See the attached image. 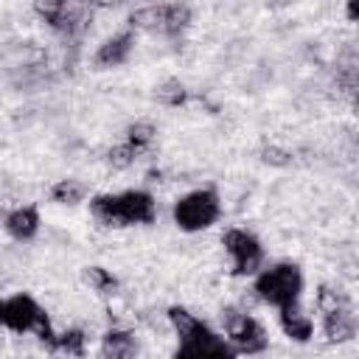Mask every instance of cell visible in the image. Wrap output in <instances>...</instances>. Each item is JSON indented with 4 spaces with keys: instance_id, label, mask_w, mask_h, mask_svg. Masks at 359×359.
I'll return each instance as SVG.
<instances>
[{
    "instance_id": "obj_1",
    "label": "cell",
    "mask_w": 359,
    "mask_h": 359,
    "mask_svg": "<svg viewBox=\"0 0 359 359\" xmlns=\"http://www.w3.org/2000/svg\"><path fill=\"white\" fill-rule=\"evenodd\" d=\"M90 210L107 227H129V224H151L157 216V202L149 191H121V194L93 196Z\"/></svg>"
},
{
    "instance_id": "obj_2",
    "label": "cell",
    "mask_w": 359,
    "mask_h": 359,
    "mask_svg": "<svg viewBox=\"0 0 359 359\" xmlns=\"http://www.w3.org/2000/svg\"><path fill=\"white\" fill-rule=\"evenodd\" d=\"M255 292L264 303L275 306L278 311L300 306V292H303V272L292 261H280L255 278Z\"/></svg>"
},
{
    "instance_id": "obj_3",
    "label": "cell",
    "mask_w": 359,
    "mask_h": 359,
    "mask_svg": "<svg viewBox=\"0 0 359 359\" xmlns=\"http://www.w3.org/2000/svg\"><path fill=\"white\" fill-rule=\"evenodd\" d=\"M0 320L8 331L14 334H25V331H34L39 337L42 345H53L56 342V334L50 331V320L45 314V309L25 292L20 294H11L3 300V309H0Z\"/></svg>"
},
{
    "instance_id": "obj_4",
    "label": "cell",
    "mask_w": 359,
    "mask_h": 359,
    "mask_svg": "<svg viewBox=\"0 0 359 359\" xmlns=\"http://www.w3.org/2000/svg\"><path fill=\"white\" fill-rule=\"evenodd\" d=\"M219 213H222V205H219L216 191L213 188H199V191H191L182 199H177L174 224L185 233H199V230H208L210 224H216Z\"/></svg>"
},
{
    "instance_id": "obj_5",
    "label": "cell",
    "mask_w": 359,
    "mask_h": 359,
    "mask_svg": "<svg viewBox=\"0 0 359 359\" xmlns=\"http://www.w3.org/2000/svg\"><path fill=\"white\" fill-rule=\"evenodd\" d=\"M317 306L323 311V334L328 342L342 345L356 334V320H353V314H351V309L339 292L323 286L317 294Z\"/></svg>"
},
{
    "instance_id": "obj_6",
    "label": "cell",
    "mask_w": 359,
    "mask_h": 359,
    "mask_svg": "<svg viewBox=\"0 0 359 359\" xmlns=\"http://www.w3.org/2000/svg\"><path fill=\"white\" fill-rule=\"evenodd\" d=\"M222 323H224V331H227V342L238 351V353H261L269 348V337L266 331L261 328V323L244 311H236V309H224L222 311Z\"/></svg>"
},
{
    "instance_id": "obj_7",
    "label": "cell",
    "mask_w": 359,
    "mask_h": 359,
    "mask_svg": "<svg viewBox=\"0 0 359 359\" xmlns=\"http://www.w3.org/2000/svg\"><path fill=\"white\" fill-rule=\"evenodd\" d=\"M174 359H238V351L224 337H219L205 323H199L191 334L180 337V348Z\"/></svg>"
},
{
    "instance_id": "obj_8",
    "label": "cell",
    "mask_w": 359,
    "mask_h": 359,
    "mask_svg": "<svg viewBox=\"0 0 359 359\" xmlns=\"http://www.w3.org/2000/svg\"><path fill=\"white\" fill-rule=\"evenodd\" d=\"M222 244H224V252L233 261V275H255L261 269L264 247L252 233L233 227V230H227L222 236Z\"/></svg>"
},
{
    "instance_id": "obj_9",
    "label": "cell",
    "mask_w": 359,
    "mask_h": 359,
    "mask_svg": "<svg viewBox=\"0 0 359 359\" xmlns=\"http://www.w3.org/2000/svg\"><path fill=\"white\" fill-rule=\"evenodd\" d=\"M135 25H146L151 31H160L165 36H177L188 22H191V8L171 3V6H149L132 14Z\"/></svg>"
},
{
    "instance_id": "obj_10",
    "label": "cell",
    "mask_w": 359,
    "mask_h": 359,
    "mask_svg": "<svg viewBox=\"0 0 359 359\" xmlns=\"http://www.w3.org/2000/svg\"><path fill=\"white\" fill-rule=\"evenodd\" d=\"M36 14L59 34L65 36H76L84 31L87 25V6H76V3H62V0H48V3H36L34 6Z\"/></svg>"
},
{
    "instance_id": "obj_11",
    "label": "cell",
    "mask_w": 359,
    "mask_h": 359,
    "mask_svg": "<svg viewBox=\"0 0 359 359\" xmlns=\"http://www.w3.org/2000/svg\"><path fill=\"white\" fill-rule=\"evenodd\" d=\"M132 48H135V31L126 28V31H121V34L104 39V45L95 50L93 62H95V67H101V70H104V67H118V65H123V62L129 59Z\"/></svg>"
},
{
    "instance_id": "obj_12",
    "label": "cell",
    "mask_w": 359,
    "mask_h": 359,
    "mask_svg": "<svg viewBox=\"0 0 359 359\" xmlns=\"http://www.w3.org/2000/svg\"><path fill=\"white\" fill-rule=\"evenodd\" d=\"M39 230V213L34 205H25V208H14L8 216H6V233L17 241H28L34 238Z\"/></svg>"
},
{
    "instance_id": "obj_13",
    "label": "cell",
    "mask_w": 359,
    "mask_h": 359,
    "mask_svg": "<svg viewBox=\"0 0 359 359\" xmlns=\"http://www.w3.org/2000/svg\"><path fill=\"white\" fill-rule=\"evenodd\" d=\"M101 353L104 359H132L137 353V342L129 331L123 328H109L101 337Z\"/></svg>"
},
{
    "instance_id": "obj_14",
    "label": "cell",
    "mask_w": 359,
    "mask_h": 359,
    "mask_svg": "<svg viewBox=\"0 0 359 359\" xmlns=\"http://www.w3.org/2000/svg\"><path fill=\"white\" fill-rule=\"evenodd\" d=\"M280 328L294 342H309L311 334H314V323H311L309 314H303L300 306H292V309H283L280 311Z\"/></svg>"
},
{
    "instance_id": "obj_15",
    "label": "cell",
    "mask_w": 359,
    "mask_h": 359,
    "mask_svg": "<svg viewBox=\"0 0 359 359\" xmlns=\"http://www.w3.org/2000/svg\"><path fill=\"white\" fill-rule=\"evenodd\" d=\"M50 199L59 202V205H76V202L84 199V185L79 180H59L50 188Z\"/></svg>"
},
{
    "instance_id": "obj_16",
    "label": "cell",
    "mask_w": 359,
    "mask_h": 359,
    "mask_svg": "<svg viewBox=\"0 0 359 359\" xmlns=\"http://www.w3.org/2000/svg\"><path fill=\"white\" fill-rule=\"evenodd\" d=\"M50 351H59V353H67V356H81L84 353V334L79 328L56 334V342L50 345Z\"/></svg>"
},
{
    "instance_id": "obj_17",
    "label": "cell",
    "mask_w": 359,
    "mask_h": 359,
    "mask_svg": "<svg viewBox=\"0 0 359 359\" xmlns=\"http://www.w3.org/2000/svg\"><path fill=\"white\" fill-rule=\"evenodd\" d=\"M84 278H87V283H90L95 292H101V294H112V292L118 289L115 275H112V272H107L104 266H90V269L84 272Z\"/></svg>"
},
{
    "instance_id": "obj_18",
    "label": "cell",
    "mask_w": 359,
    "mask_h": 359,
    "mask_svg": "<svg viewBox=\"0 0 359 359\" xmlns=\"http://www.w3.org/2000/svg\"><path fill=\"white\" fill-rule=\"evenodd\" d=\"M151 137H154V126L146 123V121H137V123H132L126 129V143H132L137 149H146L151 143Z\"/></svg>"
},
{
    "instance_id": "obj_19",
    "label": "cell",
    "mask_w": 359,
    "mask_h": 359,
    "mask_svg": "<svg viewBox=\"0 0 359 359\" xmlns=\"http://www.w3.org/2000/svg\"><path fill=\"white\" fill-rule=\"evenodd\" d=\"M140 151H143V149H137V146H132V143H121V146H115V149L109 151V163H112L115 168H129V165L140 157Z\"/></svg>"
},
{
    "instance_id": "obj_20",
    "label": "cell",
    "mask_w": 359,
    "mask_h": 359,
    "mask_svg": "<svg viewBox=\"0 0 359 359\" xmlns=\"http://www.w3.org/2000/svg\"><path fill=\"white\" fill-rule=\"evenodd\" d=\"M157 98H160L163 104H168V107H177V104L185 101V87H182L180 81H165V84L157 90Z\"/></svg>"
},
{
    "instance_id": "obj_21",
    "label": "cell",
    "mask_w": 359,
    "mask_h": 359,
    "mask_svg": "<svg viewBox=\"0 0 359 359\" xmlns=\"http://www.w3.org/2000/svg\"><path fill=\"white\" fill-rule=\"evenodd\" d=\"M345 11H348V17H351L353 22H359V0H353V3H348V8H345Z\"/></svg>"
}]
</instances>
